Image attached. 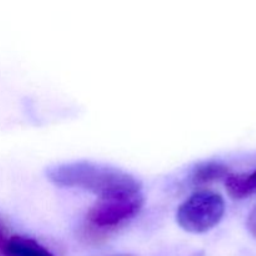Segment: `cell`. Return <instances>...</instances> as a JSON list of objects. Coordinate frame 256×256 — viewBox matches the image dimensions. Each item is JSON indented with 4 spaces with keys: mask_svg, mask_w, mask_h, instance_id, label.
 <instances>
[{
    "mask_svg": "<svg viewBox=\"0 0 256 256\" xmlns=\"http://www.w3.org/2000/svg\"><path fill=\"white\" fill-rule=\"evenodd\" d=\"M144 202L142 192L102 198L88 212L85 224L86 235L99 239L102 235L116 230L139 215Z\"/></svg>",
    "mask_w": 256,
    "mask_h": 256,
    "instance_id": "cell-2",
    "label": "cell"
},
{
    "mask_svg": "<svg viewBox=\"0 0 256 256\" xmlns=\"http://www.w3.org/2000/svg\"><path fill=\"white\" fill-rule=\"evenodd\" d=\"M226 192L232 199L242 200L256 194V170L250 174H229L225 179Z\"/></svg>",
    "mask_w": 256,
    "mask_h": 256,
    "instance_id": "cell-5",
    "label": "cell"
},
{
    "mask_svg": "<svg viewBox=\"0 0 256 256\" xmlns=\"http://www.w3.org/2000/svg\"><path fill=\"white\" fill-rule=\"evenodd\" d=\"M46 176L56 186L89 192L102 198L142 192V182L120 169L92 162H74L50 168Z\"/></svg>",
    "mask_w": 256,
    "mask_h": 256,
    "instance_id": "cell-1",
    "label": "cell"
},
{
    "mask_svg": "<svg viewBox=\"0 0 256 256\" xmlns=\"http://www.w3.org/2000/svg\"><path fill=\"white\" fill-rule=\"evenodd\" d=\"M229 174V168L222 162H202V164L198 165L192 172V184L196 186H204V185L226 179Z\"/></svg>",
    "mask_w": 256,
    "mask_h": 256,
    "instance_id": "cell-6",
    "label": "cell"
},
{
    "mask_svg": "<svg viewBox=\"0 0 256 256\" xmlns=\"http://www.w3.org/2000/svg\"><path fill=\"white\" fill-rule=\"evenodd\" d=\"M246 226H248V230H249V232L252 234V236H254L256 239V206L252 210L249 218H248Z\"/></svg>",
    "mask_w": 256,
    "mask_h": 256,
    "instance_id": "cell-7",
    "label": "cell"
},
{
    "mask_svg": "<svg viewBox=\"0 0 256 256\" xmlns=\"http://www.w3.org/2000/svg\"><path fill=\"white\" fill-rule=\"evenodd\" d=\"M225 202L216 192L202 190L185 200L176 212V222L182 230L204 234L214 229L225 215Z\"/></svg>",
    "mask_w": 256,
    "mask_h": 256,
    "instance_id": "cell-3",
    "label": "cell"
},
{
    "mask_svg": "<svg viewBox=\"0 0 256 256\" xmlns=\"http://www.w3.org/2000/svg\"><path fill=\"white\" fill-rule=\"evenodd\" d=\"M2 254L4 256H54L46 248L25 236H12L6 240Z\"/></svg>",
    "mask_w": 256,
    "mask_h": 256,
    "instance_id": "cell-4",
    "label": "cell"
}]
</instances>
